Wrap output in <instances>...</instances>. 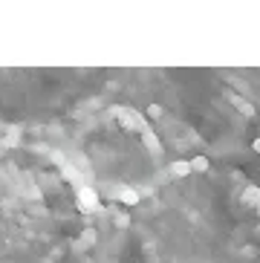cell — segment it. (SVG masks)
I'll use <instances>...</instances> for the list:
<instances>
[{
    "label": "cell",
    "instance_id": "1",
    "mask_svg": "<svg viewBox=\"0 0 260 263\" xmlns=\"http://www.w3.org/2000/svg\"><path fill=\"white\" fill-rule=\"evenodd\" d=\"M78 202H81V209H96V202L99 200H96V194H92L90 188H84V191L78 194Z\"/></svg>",
    "mask_w": 260,
    "mask_h": 263
},
{
    "label": "cell",
    "instance_id": "2",
    "mask_svg": "<svg viewBox=\"0 0 260 263\" xmlns=\"http://www.w3.org/2000/svg\"><path fill=\"white\" fill-rule=\"evenodd\" d=\"M136 200H139V194H136V191H122V202H130V205H133Z\"/></svg>",
    "mask_w": 260,
    "mask_h": 263
},
{
    "label": "cell",
    "instance_id": "3",
    "mask_svg": "<svg viewBox=\"0 0 260 263\" xmlns=\"http://www.w3.org/2000/svg\"><path fill=\"white\" fill-rule=\"evenodd\" d=\"M254 147H257V151H260V139H257V142H254Z\"/></svg>",
    "mask_w": 260,
    "mask_h": 263
}]
</instances>
